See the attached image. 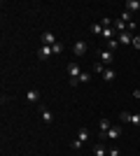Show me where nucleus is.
<instances>
[{
  "mask_svg": "<svg viewBox=\"0 0 140 156\" xmlns=\"http://www.w3.org/2000/svg\"><path fill=\"white\" fill-rule=\"evenodd\" d=\"M114 33H117V30H114V28H112V26H110V28H103V37H105V40H107V42H110V40H112V37H114Z\"/></svg>",
  "mask_w": 140,
  "mask_h": 156,
  "instance_id": "obj_14",
  "label": "nucleus"
},
{
  "mask_svg": "<svg viewBox=\"0 0 140 156\" xmlns=\"http://www.w3.org/2000/svg\"><path fill=\"white\" fill-rule=\"evenodd\" d=\"M117 47H119V40H110V42H107V49H110V51H117Z\"/></svg>",
  "mask_w": 140,
  "mask_h": 156,
  "instance_id": "obj_20",
  "label": "nucleus"
},
{
  "mask_svg": "<svg viewBox=\"0 0 140 156\" xmlns=\"http://www.w3.org/2000/svg\"><path fill=\"white\" fill-rule=\"evenodd\" d=\"M68 75H70V86H77V84H80L82 70H80V65H77V63H70V65H68Z\"/></svg>",
  "mask_w": 140,
  "mask_h": 156,
  "instance_id": "obj_1",
  "label": "nucleus"
},
{
  "mask_svg": "<svg viewBox=\"0 0 140 156\" xmlns=\"http://www.w3.org/2000/svg\"><path fill=\"white\" fill-rule=\"evenodd\" d=\"M77 140H80L82 144L89 140V128H80V135H77Z\"/></svg>",
  "mask_w": 140,
  "mask_h": 156,
  "instance_id": "obj_15",
  "label": "nucleus"
},
{
  "mask_svg": "<svg viewBox=\"0 0 140 156\" xmlns=\"http://www.w3.org/2000/svg\"><path fill=\"white\" fill-rule=\"evenodd\" d=\"M52 51H54V54H61V51H63V44H61V42H56V44L52 47Z\"/></svg>",
  "mask_w": 140,
  "mask_h": 156,
  "instance_id": "obj_24",
  "label": "nucleus"
},
{
  "mask_svg": "<svg viewBox=\"0 0 140 156\" xmlns=\"http://www.w3.org/2000/svg\"><path fill=\"white\" fill-rule=\"evenodd\" d=\"M140 9V0H126V12H138Z\"/></svg>",
  "mask_w": 140,
  "mask_h": 156,
  "instance_id": "obj_7",
  "label": "nucleus"
},
{
  "mask_svg": "<svg viewBox=\"0 0 140 156\" xmlns=\"http://www.w3.org/2000/svg\"><path fill=\"white\" fill-rule=\"evenodd\" d=\"M91 70L96 72V75H103V72H105V63H93Z\"/></svg>",
  "mask_w": 140,
  "mask_h": 156,
  "instance_id": "obj_16",
  "label": "nucleus"
},
{
  "mask_svg": "<svg viewBox=\"0 0 140 156\" xmlns=\"http://www.w3.org/2000/svg\"><path fill=\"white\" fill-rule=\"evenodd\" d=\"M93 154H96V156H107V151H105L103 144H96V147H93Z\"/></svg>",
  "mask_w": 140,
  "mask_h": 156,
  "instance_id": "obj_17",
  "label": "nucleus"
},
{
  "mask_svg": "<svg viewBox=\"0 0 140 156\" xmlns=\"http://www.w3.org/2000/svg\"><path fill=\"white\" fill-rule=\"evenodd\" d=\"M133 49H140V35H133V42H131Z\"/></svg>",
  "mask_w": 140,
  "mask_h": 156,
  "instance_id": "obj_22",
  "label": "nucleus"
},
{
  "mask_svg": "<svg viewBox=\"0 0 140 156\" xmlns=\"http://www.w3.org/2000/svg\"><path fill=\"white\" fill-rule=\"evenodd\" d=\"M107 156H119V149H110V151H107Z\"/></svg>",
  "mask_w": 140,
  "mask_h": 156,
  "instance_id": "obj_26",
  "label": "nucleus"
},
{
  "mask_svg": "<svg viewBox=\"0 0 140 156\" xmlns=\"http://www.w3.org/2000/svg\"><path fill=\"white\" fill-rule=\"evenodd\" d=\"M40 98H42V93L38 91V89H31V91L26 93V100H28V103H40Z\"/></svg>",
  "mask_w": 140,
  "mask_h": 156,
  "instance_id": "obj_4",
  "label": "nucleus"
},
{
  "mask_svg": "<svg viewBox=\"0 0 140 156\" xmlns=\"http://www.w3.org/2000/svg\"><path fill=\"white\" fill-rule=\"evenodd\" d=\"M128 124H133V126H140V114H131V117H128Z\"/></svg>",
  "mask_w": 140,
  "mask_h": 156,
  "instance_id": "obj_19",
  "label": "nucleus"
},
{
  "mask_svg": "<svg viewBox=\"0 0 140 156\" xmlns=\"http://www.w3.org/2000/svg\"><path fill=\"white\" fill-rule=\"evenodd\" d=\"M52 54H54V51H52V47H45V44H42V47H40V51H38V56H40L42 61H47V58H52Z\"/></svg>",
  "mask_w": 140,
  "mask_h": 156,
  "instance_id": "obj_5",
  "label": "nucleus"
},
{
  "mask_svg": "<svg viewBox=\"0 0 140 156\" xmlns=\"http://www.w3.org/2000/svg\"><path fill=\"white\" fill-rule=\"evenodd\" d=\"M128 117H131V112H121V114H119V119H121V121H126V124H128Z\"/></svg>",
  "mask_w": 140,
  "mask_h": 156,
  "instance_id": "obj_25",
  "label": "nucleus"
},
{
  "mask_svg": "<svg viewBox=\"0 0 140 156\" xmlns=\"http://www.w3.org/2000/svg\"><path fill=\"white\" fill-rule=\"evenodd\" d=\"M121 21H124L126 26H128V23H133V19H131V12H124V14H121Z\"/></svg>",
  "mask_w": 140,
  "mask_h": 156,
  "instance_id": "obj_21",
  "label": "nucleus"
},
{
  "mask_svg": "<svg viewBox=\"0 0 140 156\" xmlns=\"http://www.w3.org/2000/svg\"><path fill=\"white\" fill-rule=\"evenodd\" d=\"M112 128V124H110V119H100V133H103V137L107 135V130Z\"/></svg>",
  "mask_w": 140,
  "mask_h": 156,
  "instance_id": "obj_12",
  "label": "nucleus"
},
{
  "mask_svg": "<svg viewBox=\"0 0 140 156\" xmlns=\"http://www.w3.org/2000/svg\"><path fill=\"white\" fill-rule=\"evenodd\" d=\"M100 61H103V63H112V61H114V51H110V49H105V51L100 54Z\"/></svg>",
  "mask_w": 140,
  "mask_h": 156,
  "instance_id": "obj_10",
  "label": "nucleus"
},
{
  "mask_svg": "<svg viewBox=\"0 0 140 156\" xmlns=\"http://www.w3.org/2000/svg\"><path fill=\"white\" fill-rule=\"evenodd\" d=\"M91 33H93V35H103V26H100V23H93V26H91Z\"/></svg>",
  "mask_w": 140,
  "mask_h": 156,
  "instance_id": "obj_18",
  "label": "nucleus"
},
{
  "mask_svg": "<svg viewBox=\"0 0 140 156\" xmlns=\"http://www.w3.org/2000/svg\"><path fill=\"white\" fill-rule=\"evenodd\" d=\"M87 49H89V47H87V42H82V40L73 44V51H75V56H84V54H87Z\"/></svg>",
  "mask_w": 140,
  "mask_h": 156,
  "instance_id": "obj_3",
  "label": "nucleus"
},
{
  "mask_svg": "<svg viewBox=\"0 0 140 156\" xmlns=\"http://www.w3.org/2000/svg\"><path fill=\"white\" fill-rule=\"evenodd\" d=\"M121 135V126H112V128H110V130H107V140H114V137H119Z\"/></svg>",
  "mask_w": 140,
  "mask_h": 156,
  "instance_id": "obj_8",
  "label": "nucleus"
},
{
  "mask_svg": "<svg viewBox=\"0 0 140 156\" xmlns=\"http://www.w3.org/2000/svg\"><path fill=\"white\" fill-rule=\"evenodd\" d=\"M114 77H117V72H114L112 68H105V72H103V79H105V82H112Z\"/></svg>",
  "mask_w": 140,
  "mask_h": 156,
  "instance_id": "obj_13",
  "label": "nucleus"
},
{
  "mask_svg": "<svg viewBox=\"0 0 140 156\" xmlns=\"http://www.w3.org/2000/svg\"><path fill=\"white\" fill-rule=\"evenodd\" d=\"M89 79H91V75H89V72H82L80 75V84H84V82H89Z\"/></svg>",
  "mask_w": 140,
  "mask_h": 156,
  "instance_id": "obj_23",
  "label": "nucleus"
},
{
  "mask_svg": "<svg viewBox=\"0 0 140 156\" xmlns=\"http://www.w3.org/2000/svg\"><path fill=\"white\" fill-rule=\"evenodd\" d=\"M131 42H133V33H121L119 35V44H131Z\"/></svg>",
  "mask_w": 140,
  "mask_h": 156,
  "instance_id": "obj_9",
  "label": "nucleus"
},
{
  "mask_svg": "<svg viewBox=\"0 0 140 156\" xmlns=\"http://www.w3.org/2000/svg\"><path fill=\"white\" fill-rule=\"evenodd\" d=\"M40 117H42V121H45V124H52V121H54V114L47 110V107H40Z\"/></svg>",
  "mask_w": 140,
  "mask_h": 156,
  "instance_id": "obj_6",
  "label": "nucleus"
},
{
  "mask_svg": "<svg viewBox=\"0 0 140 156\" xmlns=\"http://www.w3.org/2000/svg\"><path fill=\"white\" fill-rule=\"evenodd\" d=\"M56 42H59V40H56V35H54L52 30H45V33H42V44H45V47H54Z\"/></svg>",
  "mask_w": 140,
  "mask_h": 156,
  "instance_id": "obj_2",
  "label": "nucleus"
},
{
  "mask_svg": "<svg viewBox=\"0 0 140 156\" xmlns=\"http://www.w3.org/2000/svg\"><path fill=\"white\" fill-rule=\"evenodd\" d=\"M112 28H114V30H119V35L128 30V26H126V23H124L121 19H117V21H114V23H112Z\"/></svg>",
  "mask_w": 140,
  "mask_h": 156,
  "instance_id": "obj_11",
  "label": "nucleus"
}]
</instances>
